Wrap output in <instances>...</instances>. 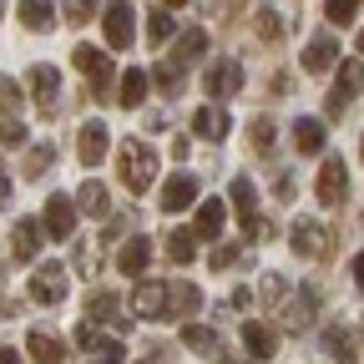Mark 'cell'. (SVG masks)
<instances>
[{
  "instance_id": "1",
  "label": "cell",
  "mask_w": 364,
  "mask_h": 364,
  "mask_svg": "<svg viewBox=\"0 0 364 364\" xmlns=\"http://www.w3.org/2000/svg\"><path fill=\"white\" fill-rule=\"evenodd\" d=\"M117 177L132 193H147V182H157V152L147 142H136V136H127L117 147Z\"/></svg>"
},
{
  "instance_id": "2",
  "label": "cell",
  "mask_w": 364,
  "mask_h": 364,
  "mask_svg": "<svg viewBox=\"0 0 364 364\" xmlns=\"http://www.w3.org/2000/svg\"><path fill=\"white\" fill-rule=\"evenodd\" d=\"M66 263H41L36 273H31V284H26V294H31V304H66Z\"/></svg>"
},
{
  "instance_id": "3",
  "label": "cell",
  "mask_w": 364,
  "mask_h": 364,
  "mask_svg": "<svg viewBox=\"0 0 364 364\" xmlns=\"http://www.w3.org/2000/svg\"><path fill=\"white\" fill-rule=\"evenodd\" d=\"M71 61H76V71L91 81V91H97V97H107V91H112V61H107L102 46H76Z\"/></svg>"
},
{
  "instance_id": "4",
  "label": "cell",
  "mask_w": 364,
  "mask_h": 364,
  "mask_svg": "<svg viewBox=\"0 0 364 364\" xmlns=\"http://www.w3.org/2000/svg\"><path fill=\"white\" fill-rule=\"evenodd\" d=\"M132 21H136V16H132L127 0H112V6H107L102 31H107V46H112V51H127V46L136 41V26H132Z\"/></svg>"
},
{
  "instance_id": "5",
  "label": "cell",
  "mask_w": 364,
  "mask_h": 364,
  "mask_svg": "<svg viewBox=\"0 0 364 364\" xmlns=\"http://www.w3.org/2000/svg\"><path fill=\"white\" fill-rule=\"evenodd\" d=\"M289 243H294L299 258H329V248H334V238H329V228H324V223H294Z\"/></svg>"
},
{
  "instance_id": "6",
  "label": "cell",
  "mask_w": 364,
  "mask_h": 364,
  "mask_svg": "<svg viewBox=\"0 0 364 364\" xmlns=\"http://www.w3.org/2000/svg\"><path fill=\"white\" fill-rule=\"evenodd\" d=\"M228 198H233V208H238L243 233L258 238V233H263V223H258V193H253V182H248V177H233V182H228Z\"/></svg>"
},
{
  "instance_id": "7",
  "label": "cell",
  "mask_w": 364,
  "mask_h": 364,
  "mask_svg": "<svg viewBox=\"0 0 364 364\" xmlns=\"http://www.w3.org/2000/svg\"><path fill=\"white\" fill-rule=\"evenodd\" d=\"M31 97H36V107L46 117H51L56 102H61V71L56 66H31Z\"/></svg>"
},
{
  "instance_id": "8",
  "label": "cell",
  "mask_w": 364,
  "mask_h": 364,
  "mask_svg": "<svg viewBox=\"0 0 364 364\" xmlns=\"http://www.w3.org/2000/svg\"><path fill=\"white\" fill-rule=\"evenodd\" d=\"M132 304H136V318H167V284L162 279H142L136 294H132Z\"/></svg>"
},
{
  "instance_id": "9",
  "label": "cell",
  "mask_w": 364,
  "mask_h": 364,
  "mask_svg": "<svg viewBox=\"0 0 364 364\" xmlns=\"http://www.w3.org/2000/svg\"><path fill=\"white\" fill-rule=\"evenodd\" d=\"M46 233H51V238H71L76 233V203H66L61 193H51V198H46Z\"/></svg>"
},
{
  "instance_id": "10",
  "label": "cell",
  "mask_w": 364,
  "mask_h": 364,
  "mask_svg": "<svg viewBox=\"0 0 364 364\" xmlns=\"http://www.w3.org/2000/svg\"><path fill=\"white\" fill-rule=\"evenodd\" d=\"M314 193H318V203H324V208H339V203H344V157H324Z\"/></svg>"
},
{
  "instance_id": "11",
  "label": "cell",
  "mask_w": 364,
  "mask_h": 364,
  "mask_svg": "<svg viewBox=\"0 0 364 364\" xmlns=\"http://www.w3.org/2000/svg\"><path fill=\"white\" fill-rule=\"evenodd\" d=\"M198 309H203V289L198 284H188V279L167 284V318H193Z\"/></svg>"
},
{
  "instance_id": "12",
  "label": "cell",
  "mask_w": 364,
  "mask_h": 364,
  "mask_svg": "<svg viewBox=\"0 0 364 364\" xmlns=\"http://www.w3.org/2000/svg\"><path fill=\"white\" fill-rule=\"evenodd\" d=\"M193 203H198V177L193 172H172L167 188H162V208L167 213H182V208H193Z\"/></svg>"
},
{
  "instance_id": "13",
  "label": "cell",
  "mask_w": 364,
  "mask_h": 364,
  "mask_svg": "<svg viewBox=\"0 0 364 364\" xmlns=\"http://www.w3.org/2000/svg\"><path fill=\"white\" fill-rule=\"evenodd\" d=\"M147 263H152V243L136 233V238H127L122 248H117V268L127 273V279H142L147 273Z\"/></svg>"
},
{
  "instance_id": "14",
  "label": "cell",
  "mask_w": 364,
  "mask_h": 364,
  "mask_svg": "<svg viewBox=\"0 0 364 364\" xmlns=\"http://www.w3.org/2000/svg\"><path fill=\"white\" fill-rule=\"evenodd\" d=\"M76 142H81V147H76V157H81L86 167H97V162L107 157V142H112V136H107V122H86Z\"/></svg>"
},
{
  "instance_id": "15",
  "label": "cell",
  "mask_w": 364,
  "mask_h": 364,
  "mask_svg": "<svg viewBox=\"0 0 364 364\" xmlns=\"http://www.w3.org/2000/svg\"><path fill=\"white\" fill-rule=\"evenodd\" d=\"M238 86H243V66H238V61H223V66L208 71V97H213V102H228Z\"/></svg>"
},
{
  "instance_id": "16",
  "label": "cell",
  "mask_w": 364,
  "mask_h": 364,
  "mask_svg": "<svg viewBox=\"0 0 364 364\" xmlns=\"http://www.w3.org/2000/svg\"><path fill=\"white\" fill-rule=\"evenodd\" d=\"M243 349H248V359H273L279 334H273L268 324H258V318H248V324H243Z\"/></svg>"
},
{
  "instance_id": "17",
  "label": "cell",
  "mask_w": 364,
  "mask_h": 364,
  "mask_svg": "<svg viewBox=\"0 0 364 364\" xmlns=\"http://www.w3.org/2000/svg\"><path fill=\"white\" fill-rule=\"evenodd\" d=\"M339 61V46H334V36H314L309 46H304V71H329Z\"/></svg>"
},
{
  "instance_id": "18",
  "label": "cell",
  "mask_w": 364,
  "mask_h": 364,
  "mask_svg": "<svg viewBox=\"0 0 364 364\" xmlns=\"http://www.w3.org/2000/svg\"><path fill=\"white\" fill-rule=\"evenodd\" d=\"M223 218H228V208H223L218 198L198 203V218H193V238H218V233H223Z\"/></svg>"
},
{
  "instance_id": "19",
  "label": "cell",
  "mask_w": 364,
  "mask_h": 364,
  "mask_svg": "<svg viewBox=\"0 0 364 364\" xmlns=\"http://www.w3.org/2000/svg\"><path fill=\"white\" fill-rule=\"evenodd\" d=\"M26 349H31L36 364H61V359H66L61 339H56V334H46V329H31V334H26Z\"/></svg>"
},
{
  "instance_id": "20",
  "label": "cell",
  "mask_w": 364,
  "mask_h": 364,
  "mask_svg": "<svg viewBox=\"0 0 364 364\" xmlns=\"http://www.w3.org/2000/svg\"><path fill=\"white\" fill-rule=\"evenodd\" d=\"M41 238H46V228H41L36 218L16 223V233H11V248H16V258H36V253H41Z\"/></svg>"
},
{
  "instance_id": "21",
  "label": "cell",
  "mask_w": 364,
  "mask_h": 364,
  "mask_svg": "<svg viewBox=\"0 0 364 364\" xmlns=\"http://www.w3.org/2000/svg\"><path fill=\"white\" fill-rule=\"evenodd\" d=\"M294 147L309 157V152H324V122L318 117H299L294 122Z\"/></svg>"
},
{
  "instance_id": "22",
  "label": "cell",
  "mask_w": 364,
  "mask_h": 364,
  "mask_svg": "<svg viewBox=\"0 0 364 364\" xmlns=\"http://www.w3.org/2000/svg\"><path fill=\"white\" fill-rule=\"evenodd\" d=\"M91 318H107V324H117V329L132 324V314L122 309V299H117V294H102V289L91 294Z\"/></svg>"
},
{
  "instance_id": "23",
  "label": "cell",
  "mask_w": 364,
  "mask_h": 364,
  "mask_svg": "<svg viewBox=\"0 0 364 364\" xmlns=\"http://www.w3.org/2000/svg\"><path fill=\"white\" fill-rule=\"evenodd\" d=\"M21 21L31 31H51L56 26V6H51V0H21Z\"/></svg>"
},
{
  "instance_id": "24",
  "label": "cell",
  "mask_w": 364,
  "mask_h": 364,
  "mask_svg": "<svg viewBox=\"0 0 364 364\" xmlns=\"http://www.w3.org/2000/svg\"><path fill=\"white\" fill-rule=\"evenodd\" d=\"M359 91H364V61H344L339 66V81H334V97L349 102V97H359Z\"/></svg>"
},
{
  "instance_id": "25",
  "label": "cell",
  "mask_w": 364,
  "mask_h": 364,
  "mask_svg": "<svg viewBox=\"0 0 364 364\" xmlns=\"http://www.w3.org/2000/svg\"><path fill=\"white\" fill-rule=\"evenodd\" d=\"M142 97H147V71H142V66H132V71L122 76L117 102H122V107H142Z\"/></svg>"
},
{
  "instance_id": "26",
  "label": "cell",
  "mask_w": 364,
  "mask_h": 364,
  "mask_svg": "<svg viewBox=\"0 0 364 364\" xmlns=\"http://www.w3.org/2000/svg\"><path fill=\"white\" fill-rule=\"evenodd\" d=\"M76 213L107 218V188H102V182H81V193H76Z\"/></svg>"
},
{
  "instance_id": "27",
  "label": "cell",
  "mask_w": 364,
  "mask_h": 364,
  "mask_svg": "<svg viewBox=\"0 0 364 364\" xmlns=\"http://www.w3.org/2000/svg\"><path fill=\"white\" fill-rule=\"evenodd\" d=\"M314 314H318V289H299V299H294V309H289V329L299 334Z\"/></svg>"
},
{
  "instance_id": "28",
  "label": "cell",
  "mask_w": 364,
  "mask_h": 364,
  "mask_svg": "<svg viewBox=\"0 0 364 364\" xmlns=\"http://www.w3.org/2000/svg\"><path fill=\"white\" fill-rule=\"evenodd\" d=\"M193 132H198V136H223V132H228V117H223L218 107H198V112H193Z\"/></svg>"
},
{
  "instance_id": "29",
  "label": "cell",
  "mask_w": 364,
  "mask_h": 364,
  "mask_svg": "<svg viewBox=\"0 0 364 364\" xmlns=\"http://www.w3.org/2000/svg\"><path fill=\"white\" fill-rule=\"evenodd\" d=\"M203 51H208V31H188V36H177V56H172V61L188 66V61H198Z\"/></svg>"
},
{
  "instance_id": "30",
  "label": "cell",
  "mask_w": 364,
  "mask_h": 364,
  "mask_svg": "<svg viewBox=\"0 0 364 364\" xmlns=\"http://www.w3.org/2000/svg\"><path fill=\"white\" fill-rule=\"evenodd\" d=\"M51 162H56V147H51V142H36V147L26 152V182H31V177H41Z\"/></svg>"
},
{
  "instance_id": "31",
  "label": "cell",
  "mask_w": 364,
  "mask_h": 364,
  "mask_svg": "<svg viewBox=\"0 0 364 364\" xmlns=\"http://www.w3.org/2000/svg\"><path fill=\"white\" fill-rule=\"evenodd\" d=\"M182 344H188L193 354H213L218 334H213V329H203V324H188V329H182Z\"/></svg>"
},
{
  "instance_id": "32",
  "label": "cell",
  "mask_w": 364,
  "mask_h": 364,
  "mask_svg": "<svg viewBox=\"0 0 364 364\" xmlns=\"http://www.w3.org/2000/svg\"><path fill=\"white\" fill-rule=\"evenodd\" d=\"M324 339H329V354H334V364H354V344H349V334H344L339 324H334Z\"/></svg>"
},
{
  "instance_id": "33",
  "label": "cell",
  "mask_w": 364,
  "mask_h": 364,
  "mask_svg": "<svg viewBox=\"0 0 364 364\" xmlns=\"http://www.w3.org/2000/svg\"><path fill=\"white\" fill-rule=\"evenodd\" d=\"M167 253H172V263H193L198 238H193V233H172V238H167Z\"/></svg>"
},
{
  "instance_id": "34",
  "label": "cell",
  "mask_w": 364,
  "mask_h": 364,
  "mask_svg": "<svg viewBox=\"0 0 364 364\" xmlns=\"http://www.w3.org/2000/svg\"><path fill=\"white\" fill-rule=\"evenodd\" d=\"M243 253H248L243 243H223V248L213 253V268H218V273H228V268H238V263H243Z\"/></svg>"
},
{
  "instance_id": "35",
  "label": "cell",
  "mask_w": 364,
  "mask_h": 364,
  "mask_svg": "<svg viewBox=\"0 0 364 364\" xmlns=\"http://www.w3.org/2000/svg\"><path fill=\"white\" fill-rule=\"evenodd\" d=\"M354 11H359V0H324V16H329L334 26H349Z\"/></svg>"
},
{
  "instance_id": "36",
  "label": "cell",
  "mask_w": 364,
  "mask_h": 364,
  "mask_svg": "<svg viewBox=\"0 0 364 364\" xmlns=\"http://www.w3.org/2000/svg\"><path fill=\"white\" fill-rule=\"evenodd\" d=\"M97 16V0H66V26H86Z\"/></svg>"
},
{
  "instance_id": "37",
  "label": "cell",
  "mask_w": 364,
  "mask_h": 364,
  "mask_svg": "<svg viewBox=\"0 0 364 364\" xmlns=\"http://www.w3.org/2000/svg\"><path fill=\"white\" fill-rule=\"evenodd\" d=\"M167 36H172V16H167V11H152V16H147V41L157 46V41H167Z\"/></svg>"
},
{
  "instance_id": "38",
  "label": "cell",
  "mask_w": 364,
  "mask_h": 364,
  "mask_svg": "<svg viewBox=\"0 0 364 364\" xmlns=\"http://www.w3.org/2000/svg\"><path fill=\"white\" fill-rule=\"evenodd\" d=\"M26 142V127L16 117H0V147H21Z\"/></svg>"
},
{
  "instance_id": "39",
  "label": "cell",
  "mask_w": 364,
  "mask_h": 364,
  "mask_svg": "<svg viewBox=\"0 0 364 364\" xmlns=\"http://www.w3.org/2000/svg\"><path fill=\"white\" fill-rule=\"evenodd\" d=\"M248 136H253V147H258V152H268V147H273V122H268V117H253Z\"/></svg>"
},
{
  "instance_id": "40",
  "label": "cell",
  "mask_w": 364,
  "mask_h": 364,
  "mask_svg": "<svg viewBox=\"0 0 364 364\" xmlns=\"http://www.w3.org/2000/svg\"><path fill=\"white\" fill-rule=\"evenodd\" d=\"M157 86H162V91H177V86H182V66H177V61H162V66H157Z\"/></svg>"
},
{
  "instance_id": "41",
  "label": "cell",
  "mask_w": 364,
  "mask_h": 364,
  "mask_svg": "<svg viewBox=\"0 0 364 364\" xmlns=\"http://www.w3.org/2000/svg\"><path fill=\"white\" fill-rule=\"evenodd\" d=\"M76 344H81V349H102L107 339H102V334H97V324L86 318V324H76Z\"/></svg>"
},
{
  "instance_id": "42",
  "label": "cell",
  "mask_w": 364,
  "mask_h": 364,
  "mask_svg": "<svg viewBox=\"0 0 364 364\" xmlns=\"http://www.w3.org/2000/svg\"><path fill=\"white\" fill-rule=\"evenodd\" d=\"M258 36H263V41H279V36H284V21L273 16V11H263V16H258Z\"/></svg>"
},
{
  "instance_id": "43",
  "label": "cell",
  "mask_w": 364,
  "mask_h": 364,
  "mask_svg": "<svg viewBox=\"0 0 364 364\" xmlns=\"http://www.w3.org/2000/svg\"><path fill=\"white\" fill-rule=\"evenodd\" d=\"M284 289H289V284L279 279V273H268V279H263V299H268V304H279V299H284Z\"/></svg>"
},
{
  "instance_id": "44",
  "label": "cell",
  "mask_w": 364,
  "mask_h": 364,
  "mask_svg": "<svg viewBox=\"0 0 364 364\" xmlns=\"http://www.w3.org/2000/svg\"><path fill=\"white\" fill-rule=\"evenodd\" d=\"M0 102H6V107H11V102H21V86H16L11 76H0Z\"/></svg>"
},
{
  "instance_id": "45",
  "label": "cell",
  "mask_w": 364,
  "mask_h": 364,
  "mask_svg": "<svg viewBox=\"0 0 364 364\" xmlns=\"http://www.w3.org/2000/svg\"><path fill=\"white\" fill-rule=\"evenodd\" d=\"M11 203V177H6V167H0V208Z\"/></svg>"
},
{
  "instance_id": "46",
  "label": "cell",
  "mask_w": 364,
  "mask_h": 364,
  "mask_svg": "<svg viewBox=\"0 0 364 364\" xmlns=\"http://www.w3.org/2000/svg\"><path fill=\"white\" fill-rule=\"evenodd\" d=\"M0 364H21V354H16L11 344H0Z\"/></svg>"
},
{
  "instance_id": "47",
  "label": "cell",
  "mask_w": 364,
  "mask_h": 364,
  "mask_svg": "<svg viewBox=\"0 0 364 364\" xmlns=\"http://www.w3.org/2000/svg\"><path fill=\"white\" fill-rule=\"evenodd\" d=\"M354 284L364 289V253H354Z\"/></svg>"
},
{
  "instance_id": "48",
  "label": "cell",
  "mask_w": 364,
  "mask_h": 364,
  "mask_svg": "<svg viewBox=\"0 0 364 364\" xmlns=\"http://www.w3.org/2000/svg\"><path fill=\"white\" fill-rule=\"evenodd\" d=\"M354 46H359V56H364V31H359V41H354Z\"/></svg>"
},
{
  "instance_id": "49",
  "label": "cell",
  "mask_w": 364,
  "mask_h": 364,
  "mask_svg": "<svg viewBox=\"0 0 364 364\" xmlns=\"http://www.w3.org/2000/svg\"><path fill=\"white\" fill-rule=\"evenodd\" d=\"M167 6H188V0H167Z\"/></svg>"
},
{
  "instance_id": "50",
  "label": "cell",
  "mask_w": 364,
  "mask_h": 364,
  "mask_svg": "<svg viewBox=\"0 0 364 364\" xmlns=\"http://www.w3.org/2000/svg\"><path fill=\"white\" fill-rule=\"evenodd\" d=\"M359 157H364V136H359Z\"/></svg>"
},
{
  "instance_id": "51",
  "label": "cell",
  "mask_w": 364,
  "mask_h": 364,
  "mask_svg": "<svg viewBox=\"0 0 364 364\" xmlns=\"http://www.w3.org/2000/svg\"><path fill=\"white\" fill-rule=\"evenodd\" d=\"M136 364H147V359H136Z\"/></svg>"
},
{
  "instance_id": "52",
  "label": "cell",
  "mask_w": 364,
  "mask_h": 364,
  "mask_svg": "<svg viewBox=\"0 0 364 364\" xmlns=\"http://www.w3.org/2000/svg\"><path fill=\"white\" fill-rule=\"evenodd\" d=\"M0 314H6V309H0Z\"/></svg>"
},
{
  "instance_id": "53",
  "label": "cell",
  "mask_w": 364,
  "mask_h": 364,
  "mask_svg": "<svg viewBox=\"0 0 364 364\" xmlns=\"http://www.w3.org/2000/svg\"><path fill=\"white\" fill-rule=\"evenodd\" d=\"M102 364H107V359H102Z\"/></svg>"
}]
</instances>
